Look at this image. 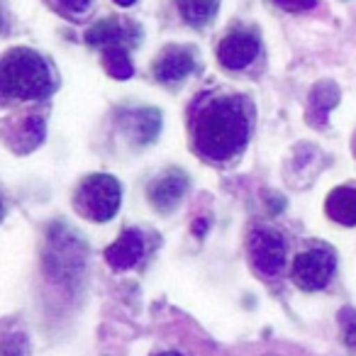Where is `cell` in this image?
Returning <instances> with one entry per match:
<instances>
[{
    "label": "cell",
    "mask_w": 356,
    "mask_h": 356,
    "mask_svg": "<svg viewBox=\"0 0 356 356\" xmlns=\"http://www.w3.org/2000/svg\"><path fill=\"white\" fill-rule=\"evenodd\" d=\"M257 108L247 93L203 88L186 108L191 149L208 163H232L247 152L254 132Z\"/></svg>",
    "instance_id": "1"
},
{
    "label": "cell",
    "mask_w": 356,
    "mask_h": 356,
    "mask_svg": "<svg viewBox=\"0 0 356 356\" xmlns=\"http://www.w3.org/2000/svg\"><path fill=\"white\" fill-rule=\"evenodd\" d=\"M59 81V71L49 56L32 47H13L0 61V98L6 108L49 100Z\"/></svg>",
    "instance_id": "2"
},
{
    "label": "cell",
    "mask_w": 356,
    "mask_h": 356,
    "mask_svg": "<svg viewBox=\"0 0 356 356\" xmlns=\"http://www.w3.org/2000/svg\"><path fill=\"white\" fill-rule=\"evenodd\" d=\"M122 205V186L110 173H90L76 186L74 210L90 222H108Z\"/></svg>",
    "instance_id": "3"
},
{
    "label": "cell",
    "mask_w": 356,
    "mask_h": 356,
    "mask_svg": "<svg viewBox=\"0 0 356 356\" xmlns=\"http://www.w3.org/2000/svg\"><path fill=\"white\" fill-rule=\"evenodd\" d=\"M47 134V110L25 105L20 113L8 115L3 120V139L8 149L15 154H30L44 142Z\"/></svg>",
    "instance_id": "4"
},
{
    "label": "cell",
    "mask_w": 356,
    "mask_h": 356,
    "mask_svg": "<svg viewBox=\"0 0 356 356\" xmlns=\"http://www.w3.org/2000/svg\"><path fill=\"white\" fill-rule=\"evenodd\" d=\"M261 59V37L252 27L229 30L218 44V61L227 71H247Z\"/></svg>",
    "instance_id": "5"
},
{
    "label": "cell",
    "mask_w": 356,
    "mask_h": 356,
    "mask_svg": "<svg viewBox=\"0 0 356 356\" xmlns=\"http://www.w3.org/2000/svg\"><path fill=\"white\" fill-rule=\"evenodd\" d=\"M337 268V257L327 247H310L293 261L291 278L302 291H322Z\"/></svg>",
    "instance_id": "6"
},
{
    "label": "cell",
    "mask_w": 356,
    "mask_h": 356,
    "mask_svg": "<svg viewBox=\"0 0 356 356\" xmlns=\"http://www.w3.org/2000/svg\"><path fill=\"white\" fill-rule=\"evenodd\" d=\"M247 252L252 266L264 276H276L286 266V242L271 227H254L247 237Z\"/></svg>",
    "instance_id": "7"
},
{
    "label": "cell",
    "mask_w": 356,
    "mask_h": 356,
    "mask_svg": "<svg viewBox=\"0 0 356 356\" xmlns=\"http://www.w3.org/2000/svg\"><path fill=\"white\" fill-rule=\"evenodd\" d=\"M142 27L129 17H105L86 30V42L98 49H110V47L134 49L142 44Z\"/></svg>",
    "instance_id": "8"
},
{
    "label": "cell",
    "mask_w": 356,
    "mask_h": 356,
    "mask_svg": "<svg viewBox=\"0 0 356 356\" xmlns=\"http://www.w3.org/2000/svg\"><path fill=\"white\" fill-rule=\"evenodd\" d=\"M198 69V51L186 44H168L154 56L152 74L161 86L184 83Z\"/></svg>",
    "instance_id": "9"
},
{
    "label": "cell",
    "mask_w": 356,
    "mask_h": 356,
    "mask_svg": "<svg viewBox=\"0 0 356 356\" xmlns=\"http://www.w3.org/2000/svg\"><path fill=\"white\" fill-rule=\"evenodd\" d=\"M186 191H188V176L181 168H168V171H163L161 176H156L149 184L147 198L152 203V208L168 215L181 205Z\"/></svg>",
    "instance_id": "10"
},
{
    "label": "cell",
    "mask_w": 356,
    "mask_h": 356,
    "mask_svg": "<svg viewBox=\"0 0 356 356\" xmlns=\"http://www.w3.org/2000/svg\"><path fill=\"white\" fill-rule=\"evenodd\" d=\"M144 237L139 229H124L118 237V242H113L105 249V261L110 264V268L115 271H127V268L137 266V261L144 257Z\"/></svg>",
    "instance_id": "11"
},
{
    "label": "cell",
    "mask_w": 356,
    "mask_h": 356,
    "mask_svg": "<svg viewBox=\"0 0 356 356\" xmlns=\"http://www.w3.org/2000/svg\"><path fill=\"white\" fill-rule=\"evenodd\" d=\"M124 132L134 144H149L156 139L159 129H161V115L156 110H129L122 118Z\"/></svg>",
    "instance_id": "12"
},
{
    "label": "cell",
    "mask_w": 356,
    "mask_h": 356,
    "mask_svg": "<svg viewBox=\"0 0 356 356\" xmlns=\"http://www.w3.org/2000/svg\"><path fill=\"white\" fill-rule=\"evenodd\" d=\"M327 218L334 220L337 225L354 227L356 225V188L354 186H339L327 195Z\"/></svg>",
    "instance_id": "13"
},
{
    "label": "cell",
    "mask_w": 356,
    "mask_h": 356,
    "mask_svg": "<svg viewBox=\"0 0 356 356\" xmlns=\"http://www.w3.org/2000/svg\"><path fill=\"white\" fill-rule=\"evenodd\" d=\"M173 6H176L178 15L186 25L203 30L218 17L220 0H173Z\"/></svg>",
    "instance_id": "14"
},
{
    "label": "cell",
    "mask_w": 356,
    "mask_h": 356,
    "mask_svg": "<svg viewBox=\"0 0 356 356\" xmlns=\"http://www.w3.org/2000/svg\"><path fill=\"white\" fill-rule=\"evenodd\" d=\"M42 3L59 17L81 25V22H88V17L93 15L98 0H42Z\"/></svg>",
    "instance_id": "15"
},
{
    "label": "cell",
    "mask_w": 356,
    "mask_h": 356,
    "mask_svg": "<svg viewBox=\"0 0 356 356\" xmlns=\"http://www.w3.org/2000/svg\"><path fill=\"white\" fill-rule=\"evenodd\" d=\"M337 88L332 83H320L315 90L310 93V115H307V122H315V124H322L327 118V110L334 108L337 105Z\"/></svg>",
    "instance_id": "16"
},
{
    "label": "cell",
    "mask_w": 356,
    "mask_h": 356,
    "mask_svg": "<svg viewBox=\"0 0 356 356\" xmlns=\"http://www.w3.org/2000/svg\"><path fill=\"white\" fill-rule=\"evenodd\" d=\"M100 51H103V69L108 71L113 79H118V81L132 79L134 66H132V61H129L127 49L110 47V49H100Z\"/></svg>",
    "instance_id": "17"
},
{
    "label": "cell",
    "mask_w": 356,
    "mask_h": 356,
    "mask_svg": "<svg viewBox=\"0 0 356 356\" xmlns=\"http://www.w3.org/2000/svg\"><path fill=\"white\" fill-rule=\"evenodd\" d=\"M27 354V339L25 334H8L3 341V356H25Z\"/></svg>",
    "instance_id": "18"
},
{
    "label": "cell",
    "mask_w": 356,
    "mask_h": 356,
    "mask_svg": "<svg viewBox=\"0 0 356 356\" xmlns=\"http://www.w3.org/2000/svg\"><path fill=\"white\" fill-rule=\"evenodd\" d=\"M341 327H344V339L346 344H349V349L356 351V312L351 310V307H346L344 312H341Z\"/></svg>",
    "instance_id": "19"
},
{
    "label": "cell",
    "mask_w": 356,
    "mask_h": 356,
    "mask_svg": "<svg viewBox=\"0 0 356 356\" xmlns=\"http://www.w3.org/2000/svg\"><path fill=\"white\" fill-rule=\"evenodd\" d=\"M281 10H288V13H307L317 6V0H273Z\"/></svg>",
    "instance_id": "20"
},
{
    "label": "cell",
    "mask_w": 356,
    "mask_h": 356,
    "mask_svg": "<svg viewBox=\"0 0 356 356\" xmlns=\"http://www.w3.org/2000/svg\"><path fill=\"white\" fill-rule=\"evenodd\" d=\"M113 3H118L120 8H129V6H134L137 0H113Z\"/></svg>",
    "instance_id": "21"
},
{
    "label": "cell",
    "mask_w": 356,
    "mask_h": 356,
    "mask_svg": "<svg viewBox=\"0 0 356 356\" xmlns=\"http://www.w3.org/2000/svg\"><path fill=\"white\" fill-rule=\"evenodd\" d=\"M154 356H184V354H178V351H161V354H154Z\"/></svg>",
    "instance_id": "22"
},
{
    "label": "cell",
    "mask_w": 356,
    "mask_h": 356,
    "mask_svg": "<svg viewBox=\"0 0 356 356\" xmlns=\"http://www.w3.org/2000/svg\"><path fill=\"white\" fill-rule=\"evenodd\" d=\"M354 152H356V134H354Z\"/></svg>",
    "instance_id": "23"
}]
</instances>
